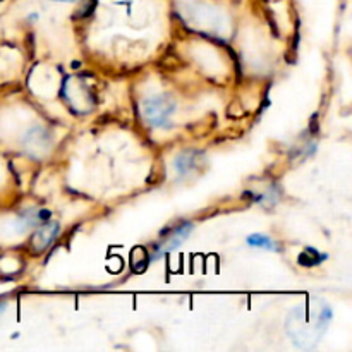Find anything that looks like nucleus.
Segmentation results:
<instances>
[{"instance_id": "20e7f679", "label": "nucleus", "mask_w": 352, "mask_h": 352, "mask_svg": "<svg viewBox=\"0 0 352 352\" xmlns=\"http://www.w3.org/2000/svg\"><path fill=\"white\" fill-rule=\"evenodd\" d=\"M58 236V223L57 222H43L40 226V229H36L33 239H31V244H33L34 251H43L50 246L55 241V237Z\"/></svg>"}, {"instance_id": "423d86ee", "label": "nucleus", "mask_w": 352, "mask_h": 352, "mask_svg": "<svg viewBox=\"0 0 352 352\" xmlns=\"http://www.w3.org/2000/svg\"><path fill=\"white\" fill-rule=\"evenodd\" d=\"M248 244L253 248H261V250H267V251H277V246H275L274 239L265 234H251L248 237Z\"/></svg>"}, {"instance_id": "39448f33", "label": "nucleus", "mask_w": 352, "mask_h": 352, "mask_svg": "<svg viewBox=\"0 0 352 352\" xmlns=\"http://www.w3.org/2000/svg\"><path fill=\"white\" fill-rule=\"evenodd\" d=\"M52 213L48 210H30V212H24L19 215V227L28 229V227L41 226L43 222L50 220Z\"/></svg>"}, {"instance_id": "f257e3e1", "label": "nucleus", "mask_w": 352, "mask_h": 352, "mask_svg": "<svg viewBox=\"0 0 352 352\" xmlns=\"http://www.w3.org/2000/svg\"><path fill=\"white\" fill-rule=\"evenodd\" d=\"M332 320V309L323 299L311 298L296 306L287 316V336L301 349H311L325 336Z\"/></svg>"}, {"instance_id": "f03ea898", "label": "nucleus", "mask_w": 352, "mask_h": 352, "mask_svg": "<svg viewBox=\"0 0 352 352\" xmlns=\"http://www.w3.org/2000/svg\"><path fill=\"white\" fill-rule=\"evenodd\" d=\"M141 110L148 124L153 127H168L175 112V103L168 95H155L144 100Z\"/></svg>"}, {"instance_id": "0eeeda50", "label": "nucleus", "mask_w": 352, "mask_h": 352, "mask_svg": "<svg viewBox=\"0 0 352 352\" xmlns=\"http://www.w3.org/2000/svg\"><path fill=\"white\" fill-rule=\"evenodd\" d=\"M195 164H196V160L192 158V153H184L182 157H179L177 160H175V168H177L181 174H186V172L191 170V167Z\"/></svg>"}, {"instance_id": "1a4fd4ad", "label": "nucleus", "mask_w": 352, "mask_h": 352, "mask_svg": "<svg viewBox=\"0 0 352 352\" xmlns=\"http://www.w3.org/2000/svg\"><path fill=\"white\" fill-rule=\"evenodd\" d=\"M55 2H74V0H55Z\"/></svg>"}, {"instance_id": "6e6552de", "label": "nucleus", "mask_w": 352, "mask_h": 352, "mask_svg": "<svg viewBox=\"0 0 352 352\" xmlns=\"http://www.w3.org/2000/svg\"><path fill=\"white\" fill-rule=\"evenodd\" d=\"M3 308H6V302H0V313L3 311Z\"/></svg>"}, {"instance_id": "7ed1b4c3", "label": "nucleus", "mask_w": 352, "mask_h": 352, "mask_svg": "<svg viewBox=\"0 0 352 352\" xmlns=\"http://www.w3.org/2000/svg\"><path fill=\"white\" fill-rule=\"evenodd\" d=\"M192 232V223L184 222L181 226H177L175 229H172L170 232L164 234L160 241H158L157 248H155L153 254H151V261L158 260V258H164L165 254L170 253V251L177 250Z\"/></svg>"}]
</instances>
